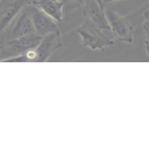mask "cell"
<instances>
[{"mask_svg":"<svg viewBox=\"0 0 149 149\" xmlns=\"http://www.w3.org/2000/svg\"><path fill=\"white\" fill-rule=\"evenodd\" d=\"M62 47V41L60 30L42 37L40 44L33 49L26 52L24 54L13 58L7 61H47L49 57L57 50Z\"/></svg>","mask_w":149,"mask_h":149,"instance_id":"1","label":"cell"},{"mask_svg":"<svg viewBox=\"0 0 149 149\" xmlns=\"http://www.w3.org/2000/svg\"><path fill=\"white\" fill-rule=\"evenodd\" d=\"M41 39L42 37L37 33H32L13 40H1V48H0L1 61H7L35 48L41 41Z\"/></svg>","mask_w":149,"mask_h":149,"instance_id":"2","label":"cell"},{"mask_svg":"<svg viewBox=\"0 0 149 149\" xmlns=\"http://www.w3.org/2000/svg\"><path fill=\"white\" fill-rule=\"evenodd\" d=\"M77 32L82 38L84 47L92 50H103L106 47L116 43L114 39L109 38L103 33L102 29L89 19H86L77 28Z\"/></svg>","mask_w":149,"mask_h":149,"instance_id":"3","label":"cell"},{"mask_svg":"<svg viewBox=\"0 0 149 149\" xmlns=\"http://www.w3.org/2000/svg\"><path fill=\"white\" fill-rule=\"evenodd\" d=\"M32 33H36L35 28L25 7L13 19L9 26L1 32V40H13Z\"/></svg>","mask_w":149,"mask_h":149,"instance_id":"4","label":"cell"},{"mask_svg":"<svg viewBox=\"0 0 149 149\" xmlns=\"http://www.w3.org/2000/svg\"><path fill=\"white\" fill-rule=\"evenodd\" d=\"M105 15L111 26V30L116 35L117 40L132 43L133 40V26L124 16L111 9H105Z\"/></svg>","mask_w":149,"mask_h":149,"instance_id":"5","label":"cell"},{"mask_svg":"<svg viewBox=\"0 0 149 149\" xmlns=\"http://www.w3.org/2000/svg\"><path fill=\"white\" fill-rule=\"evenodd\" d=\"M26 9L30 15L35 32L38 35L43 37L47 34L60 30L57 25L58 22L38 7L33 5H28L26 6Z\"/></svg>","mask_w":149,"mask_h":149,"instance_id":"6","label":"cell"},{"mask_svg":"<svg viewBox=\"0 0 149 149\" xmlns=\"http://www.w3.org/2000/svg\"><path fill=\"white\" fill-rule=\"evenodd\" d=\"M31 0H1L0 6V28L4 31L13 19L26 6L30 5Z\"/></svg>","mask_w":149,"mask_h":149,"instance_id":"7","label":"cell"},{"mask_svg":"<svg viewBox=\"0 0 149 149\" xmlns=\"http://www.w3.org/2000/svg\"><path fill=\"white\" fill-rule=\"evenodd\" d=\"M83 15L102 30H111V26L103 8L97 0H84Z\"/></svg>","mask_w":149,"mask_h":149,"instance_id":"8","label":"cell"},{"mask_svg":"<svg viewBox=\"0 0 149 149\" xmlns=\"http://www.w3.org/2000/svg\"><path fill=\"white\" fill-rule=\"evenodd\" d=\"M63 4L61 0H32L30 5H33L49 16H51L58 23L63 19Z\"/></svg>","mask_w":149,"mask_h":149,"instance_id":"9","label":"cell"},{"mask_svg":"<svg viewBox=\"0 0 149 149\" xmlns=\"http://www.w3.org/2000/svg\"><path fill=\"white\" fill-rule=\"evenodd\" d=\"M143 30L146 33V40H149V9L144 13V21L142 24Z\"/></svg>","mask_w":149,"mask_h":149,"instance_id":"10","label":"cell"},{"mask_svg":"<svg viewBox=\"0 0 149 149\" xmlns=\"http://www.w3.org/2000/svg\"><path fill=\"white\" fill-rule=\"evenodd\" d=\"M145 47H146V52L147 55L149 56V40H146L145 41Z\"/></svg>","mask_w":149,"mask_h":149,"instance_id":"11","label":"cell"},{"mask_svg":"<svg viewBox=\"0 0 149 149\" xmlns=\"http://www.w3.org/2000/svg\"><path fill=\"white\" fill-rule=\"evenodd\" d=\"M116 1H122V0H103V3L104 5V6L109 4V3H111V2H116Z\"/></svg>","mask_w":149,"mask_h":149,"instance_id":"12","label":"cell"},{"mask_svg":"<svg viewBox=\"0 0 149 149\" xmlns=\"http://www.w3.org/2000/svg\"><path fill=\"white\" fill-rule=\"evenodd\" d=\"M97 1L99 3V5L103 7V8H104L105 6H104V3H103V0H97Z\"/></svg>","mask_w":149,"mask_h":149,"instance_id":"13","label":"cell"},{"mask_svg":"<svg viewBox=\"0 0 149 149\" xmlns=\"http://www.w3.org/2000/svg\"><path fill=\"white\" fill-rule=\"evenodd\" d=\"M62 2H66V1H71V0H61ZM76 1H84V0H76Z\"/></svg>","mask_w":149,"mask_h":149,"instance_id":"14","label":"cell"},{"mask_svg":"<svg viewBox=\"0 0 149 149\" xmlns=\"http://www.w3.org/2000/svg\"><path fill=\"white\" fill-rule=\"evenodd\" d=\"M31 1H32V0H31Z\"/></svg>","mask_w":149,"mask_h":149,"instance_id":"15","label":"cell"}]
</instances>
